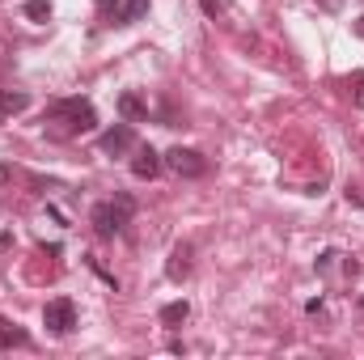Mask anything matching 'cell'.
Segmentation results:
<instances>
[{"instance_id": "9c48e42d", "label": "cell", "mask_w": 364, "mask_h": 360, "mask_svg": "<svg viewBox=\"0 0 364 360\" xmlns=\"http://www.w3.org/2000/svg\"><path fill=\"white\" fill-rule=\"evenodd\" d=\"M119 115H123L127 123H140V119H149V106H144L136 93H123V97H119Z\"/></svg>"}, {"instance_id": "30bf717a", "label": "cell", "mask_w": 364, "mask_h": 360, "mask_svg": "<svg viewBox=\"0 0 364 360\" xmlns=\"http://www.w3.org/2000/svg\"><path fill=\"white\" fill-rule=\"evenodd\" d=\"M30 106V93H9V90H0V115H21Z\"/></svg>"}, {"instance_id": "8992f818", "label": "cell", "mask_w": 364, "mask_h": 360, "mask_svg": "<svg viewBox=\"0 0 364 360\" xmlns=\"http://www.w3.org/2000/svg\"><path fill=\"white\" fill-rule=\"evenodd\" d=\"M161 166H166V162H161V153H157V149H149V144H140V149H136V157H132V174H136V179H157V174H161Z\"/></svg>"}, {"instance_id": "2e32d148", "label": "cell", "mask_w": 364, "mask_h": 360, "mask_svg": "<svg viewBox=\"0 0 364 360\" xmlns=\"http://www.w3.org/2000/svg\"><path fill=\"white\" fill-rule=\"evenodd\" d=\"M352 30H356V34L364 38V17H356V26H352Z\"/></svg>"}, {"instance_id": "52a82bcc", "label": "cell", "mask_w": 364, "mask_h": 360, "mask_svg": "<svg viewBox=\"0 0 364 360\" xmlns=\"http://www.w3.org/2000/svg\"><path fill=\"white\" fill-rule=\"evenodd\" d=\"M191 255H195V250H191V242H178V246L170 250V263H166V275H170L174 284L191 275Z\"/></svg>"}, {"instance_id": "8fae6325", "label": "cell", "mask_w": 364, "mask_h": 360, "mask_svg": "<svg viewBox=\"0 0 364 360\" xmlns=\"http://www.w3.org/2000/svg\"><path fill=\"white\" fill-rule=\"evenodd\" d=\"M191 318V305L186 301H170L166 309H161V327H182Z\"/></svg>"}, {"instance_id": "4fadbf2b", "label": "cell", "mask_w": 364, "mask_h": 360, "mask_svg": "<svg viewBox=\"0 0 364 360\" xmlns=\"http://www.w3.org/2000/svg\"><path fill=\"white\" fill-rule=\"evenodd\" d=\"M21 13H26L30 21H51V0H26Z\"/></svg>"}, {"instance_id": "5bb4252c", "label": "cell", "mask_w": 364, "mask_h": 360, "mask_svg": "<svg viewBox=\"0 0 364 360\" xmlns=\"http://www.w3.org/2000/svg\"><path fill=\"white\" fill-rule=\"evenodd\" d=\"M348 85H352V102L364 110V68H360V73H352V81H348Z\"/></svg>"}, {"instance_id": "5b68a950", "label": "cell", "mask_w": 364, "mask_h": 360, "mask_svg": "<svg viewBox=\"0 0 364 360\" xmlns=\"http://www.w3.org/2000/svg\"><path fill=\"white\" fill-rule=\"evenodd\" d=\"M102 153H110V157H119V153H127V149H136V127L132 123H114L110 132H102Z\"/></svg>"}, {"instance_id": "ba28073f", "label": "cell", "mask_w": 364, "mask_h": 360, "mask_svg": "<svg viewBox=\"0 0 364 360\" xmlns=\"http://www.w3.org/2000/svg\"><path fill=\"white\" fill-rule=\"evenodd\" d=\"M30 344V335L13 322V318H0V352H9V348H26Z\"/></svg>"}, {"instance_id": "7c38bea8", "label": "cell", "mask_w": 364, "mask_h": 360, "mask_svg": "<svg viewBox=\"0 0 364 360\" xmlns=\"http://www.w3.org/2000/svg\"><path fill=\"white\" fill-rule=\"evenodd\" d=\"M149 13V0H127L123 9H119V26H132V21H140Z\"/></svg>"}, {"instance_id": "6da1fadb", "label": "cell", "mask_w": 364, "mask_h": 360, "mask_svg": "<svg viewBox=\"0 0 364 360\" xmlns=\"http://www.w3.org/2000/svg\"><path fill=\"white\" fill-rule=\"evenodd\" d=\"M47 123H64V136H77V132H93L97 127V115H93L90 102H81V97H60L47 110Z\"/></svg>"}, {"instance_id": "277c9868", "label": "cell", "mask_w": 364, "mask_h": 360, "mask_svg": "<svg viewBox=\"0 0 364 360\" xmlns=\"http://www.w3.org/2000/svg\"><path fill=\"white\" fill-rule=\"evenodd\" d=\"M43 327H47L51 335H68V331L77 327V305H73L68 297L47 301V305H43Z\"/></svg>"}, {"instance_id": "7a4b0ae2", "label": "cell", "mask_w": 364, "mask_h": 360, "mask_svg": "<svg viewBox=\"0 0 364 360\" xmlns=\"http://www.w3.org/2000/svg\"><path fill=\"white\" fill-rule=\"evenodd\" d=\"M132 212H136L132 195H114V199H106V203H97V208H93V229H97L102 238H114V233H123V229H127Z\"/></svg>"}, {"instance_id": "9a60e30c", "label": "cell", "mask_w": 364, "mask_h": 360, "mask_svg": "<svg viewBox=\"0 0 364 360\" xmlns=\"http://www.w3.org/2000/svg\"><path fill=\"white\" fill-rule=\"evenodd\" d=\"M13 179V170H9V166H0V182H9Z\"/></svg>"}, {"instance_id": "e0dca14e", "label": "cell", "mask_w": 364, "mask_h": 360, "mask_svg": "<svg viewBox=\"0 0 364 360\" xmlns=\"http://www.w3.org/2000/svg\"><path fill=\"white\" fill-rule=\"evenodd\" d=\"M360 309H364V297H360Z\"/></svg>"}, {"instance_id": "3957f363", "label": "cell", "mask_w": 364, "mask_h": 360, "mask_svg": "<svg viewBox=\"0 0 364 360\" xmlns=\"http://www.w3.org/2000/svg\"><path fill=\"white\" fill-rule=\"evenodd\" d=\"M161 162H166L178 179H203V174H208V157H203L199 149H182L178 144V149H170Z\"/></svg>"}]
</instances>
